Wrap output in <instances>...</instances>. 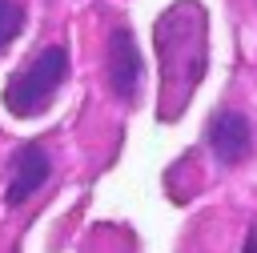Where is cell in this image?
<instances>
[{"mask_svg":"<svg viewBox=\"0 0 257 253\" xmlns=\"http://www.w3.org/2000/svg\"><path fill=\"white\" fill-rule=\"evenodd\" d=\"M161 52V112L177 120L205 72V12L197 4H177L157 24Z\"/></svg>","mask_w":257,"mask_h":253,"instance_id":"1","label":"cell"},{"mask_svg":"<svg viewBox=\"0 0 257 253\" xmlns=\"http://www.w3.org/2000/svg\"><path fill=\"white\" fill-rule=\"evenodd\" d=\"M64 76H68V48H64V44L40 48V56L28 60V64L8 80V88H4L8 112H12V116H36V112H44V108L56 100Z\"/></svg>","mask_w":257,"mask_h":253,"instance_id":"2","label":"cell"},{"mask_svg":"<svg viewBox=\"0 0 257 253\" xmlns=\"http://www.w3.org/2000/svg\"><path fill=\"white\" fill-rule=\"evenodd\" d=\"M104 80H108V92L120 104H137V92H141V52H137L133 32L120 28V24H112L108 36H104Z\"/></svg>","mask_w":257,"mask_h":253,"instance_id":"3","label":"cell"},{"mask_svg":"<svg viewBox=\"0 0 257 253\" xmlns=\"http://www.w3.org/2000/svg\"><path fill=\"white\" fill-rule=\"evenodd\" d=\"M205 145L213 153L217 165H241L249 153H253V124L241 108H217L213 120H209V133H205Z\"/></svg>","mask_w":257,"mask_h":253,"instance_id":"4","label":"cell"},{"mask_svg":"<svg viewBox=\"0 0 257 253\" xmlns=\"http://www.w3.org/2000/svg\"><path fill=\"white\" fill-rule=\"evenodd\" d=\"M48 177H52V157H48V149H44V145H24V149L16 153V161H12L4 201H8L12 209L24 205V201H32V193H40Z\"/></svg>","mask_w":257,"mask_h":253,"instance_id":"5","label":"cell"},{"mask_svg":"<svg viewBox=\"0 0 257 253\" xmlns=\"http://www.w3.org/2000/svg\"><path fill=\"white\" fill-rule=\"evenodd\" d=\"M24 28V4L20 0H0V48L12 44Z\"/></svg>","mask_w":257,"mask_h":253,"instance_id":"6","label":"cell"},{"mask_svg":"<svg viewBox=\"0 0 257 253\" xmlns=\"http://www.w3.org/2000/svg\"><path fill=\"white\" fill-rule=\"evenodd\" d=\"M245 253H257V229H249V237H245Z\"/></svg>","mask_w":257,"mask_h":253,"instance_id":"7","label":"cell"}]
</instances>
